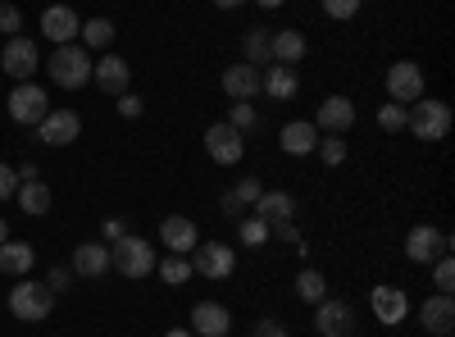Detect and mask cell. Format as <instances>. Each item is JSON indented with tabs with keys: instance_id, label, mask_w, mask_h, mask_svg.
Wrapping results in <instances>:
<instances>
[{
	"instance_id": "cell-1",
	"label": "cell",
	"mask_w": 455,
	"mask_h": 337,
	"mask_svg": "<svg viewBox=\"0 0 455 337\" xmlns=\"http://www.w3.org/2000/svg\"><path fill=\"white\" fill-rule=\"evenodd\" d=\"M405 132H414L419 141H442L451 132V105L437 96H419L405 109Z\"/></svg>"
},
{
	"instance_id": "cell-2",
	"label": "cell",
	"mask_w": 455,
	"mask_h": 337,
	"mask_svg": "<svg viewBox=\"0 0 455 337\" xmlns=\"http://www.w3.org/2000/svg\"><path fill=\"white\" fill-rule=\"evenodd\" d=\"M109 269L124 274V278H146L150 269H156V246H150L146 237H137V233H124L109 246Z\"/></svg>"
},
{
	"instance_id": "cell-3",
	"label": "cell",
	"mask_w": 455,
	"mask_h": 337,
	"mask_svg": "<svg viewBox=\"0 0 455 337\" xmlns=\"http://www.w3.org/2000/svg\"><path fill=\"white\" fill-rule=\"evenodd\" d=\"M92 51L87 46H55V55L46 60V68H51V78L60 83V87H68V92H78V87H87L92 83Z\"/></svg>"
},
{
	"instance_id": "cell-4",
	"label": "cell",
	"mask_w": 455,
	"mask_h": 337,
	"mask_svg": "<svg viewBox=\"0 0 455 337\" xmlns=\"http://www.w3.org/2000/svg\"><path fill=\"white\" fill-rule=\"evenodd\" d=\"M51 306H55V292L36 278H19L14 292H10V315L23 319V324H42L51 319Z\"/></svg>"
},
{
	"instance_id": "cell-5",
	"label": "cell",
	"mask_w": 455,
	"mask_h": 337,
	"mask_svg": "<svg viewBox=\"0 0 455 337\" xmlns=\"http://www.w3.org/2000/svg\"><path fill=\"white\" fill-rule=\"evenodd\" d=\"M451 255V237L442 229H433V223H414V229L405 233V260H414V265H433V260Z\"/></svg>"
},
{
	"instance_id": "cell-6",
	"label": "cell",
	"mask_w": 455,
	"mask_h": 337,
	"mask_svg": "<svg viewBox=\"0 0 455 337\" xmlns=\"http://www.w3.org/2000/svg\"><path fill=\"white\" fill-rule=\"evenodd\" d=\"M237 269V251L228 242H196L192 246V274L201 278H233Z\"/></svg>"
},
{
	"instance_id": "cell-7",
	"label": "cell",
	"mask_w": 455,
	"mask_h": 337,
	"mask_svg": "<svg viewBox=\"0 0 455 337\" xmlns=\"http://www.w3.org/2000/svg\"><path fill=\"white\" fill-rule=\"evenodd\" d=\"M46 115H51V96L36 87V83H19V87L10 92V119H14V124L36 128Z\"/></svg>"
},
{
	"instance_id": "cell-8",
	"label": "cell",
	"mask_w": 455,
	"mask_h": 337,
	"mask_svg": "<svg viewBox=\"0 0 455 337\" xmlns=\"http://www.w3.org/2000/svg\"><path fill=\"white\" fill-rule=\"evenodd\" d=\"M205 151H210V160L214 164H242V156H246V137L233 128V124H210V132H205Z\"/></svg>"
},
{
	"instance_id": "cell-9",
	"label": "cell",
	"mask_w": 455,
	"mask_h": 337,
	"mask_svg": "<svg viewBox=\"0 0 455 337\" xmlns=\"http://www.w3.org/2000/svg\"><path fill=\"white\" fill-rule=\"evenodd\" d=\"M387 96L396 105H414V100L424 96V68L414 64V60H396L387 68Z\"/></svg>"
},
{
	"instance_id": "cell-10",
	"label": "cell",
	"mask_w": 455,
	"mask_h": 337,
	"mask_svg": "<svg viewBox=\"0 0 455 337\" xmlns=\"http://www.w3.org/2000/svg\"><path fill=\"white\" fill-rule=\"evenodd\" d=\"M36 64H42V55H36V46L28 42V36H10L5 51H0V68H5L10 78H19V83H32Z\"/></svg>"
},
{
	"instance_id": "cell-11",
	"label": "cell",
	"mask_w": 455,
	"mask_h": 337,
	"mask_svg": "<svg viewBox=\"0 0 455 337\" xmlns=\"http://www.w3.org/2000/svg\"><path fill=\"white\" fill-rule=\"evenodd\" d=\"M315 333L319 337H351L355 333V315L347 301H332V296H323V301L315 306Z\"/></svg>"
},
{
	"instance_id": "cell-12",
	"label": "cell",
	"mask_w": 455,
	"mask_h": 337,
	"mask_svg": "<svg viewBox=\"0 0 455 337\" xmlns=\"http://www.w3.org/2000/svg\"><path fill=\"white\" fill-rule=\"evenodd\" d=\"M36 137H42L46 146H73L83 137V119L73 115V109H51V115L36 124Z\"/></svg>"
},
{
	"instance_id": "cell-13",
	"label": "cell",
	"mask_w": 455,
	"mask_h": 337,
	"mask_svg": "<svg viewBox=\"0 0 455 337\" xmlns=\"http://www.w3.org/2000/svg\"><path fill=\"white\" fill-rule=\"evenodd\" d=\"M92 78H96V87H100L105 96H128L132 68H128V60H119V55H100V60L92 64Z\"/></svg>"
},
{
	"instance_id": "cell-14",
	"label": "cell",
	"mask_w": 455,
	"mask_h": 337,
	"mask_svg": "<svg viewBox=\"0 0 455 337\" xmlns=\"http://www.w3.org/2000/svg\"><path fill=\"white\" fill-rule=\"evenodd\" d=\"M315 128H323V132H351V128H355V100H351V96H328V100H319Z\"/></svg>"
},
{
	"instance_id": "cell-15",
	"label": "cell",
	"mask_w": 455,
	"mask_h": 337,
	"mask_svg": "<svg viewBox=\"0 0 455 337\" xmlns=\"http://www.w3.org/2000/svg\"><path fill=\"white\" fill-rule=\"evenodd\" d=\"M369 306H373V315H378V324H387V328H396L405 315H410V296L401 292V287H373V296H369Z\"/></svg>"
},
{
	"instance_id": "cell-16",
	"label": "cell",
	"mask_w": 455,
	"mask_h": 337,
	"mask_svg": "<svg viewBox=\"0 0 455 337\" xmlns=\"http://www.w3.org/2000/svg\"><path fill=\"white\" fill-rule=\"evenodd\" d=\"M419 324H424V333L428 337H451V328H455V301L451 296H428V301L419 306Z\"/></svg>"
},
{
	"instance_id": "cell-17",
	"label": "cell",
	"mask_w": 455,
	"mask_h": 337,
	"mask_svg": "<svg viewBox=\"0 0 455 337\" xmlns=\"http://www.w3.org/2000/svg\"><path fill=\"white\" fill-rule=\"evenodd\" d=\"M223 96H233V100H251L259 96V68L237 60V64H228L223 68Z\"/></svg>"
},
{
	"instance_id": "cell-18",
	"label": "cell",
	"mask_w": 455,
	"mask_h": 337,
	"mask_svg": "<svg viewBox=\"0 0 455 337\" xmlns=\"http://www.w3.org/2000/svg\"><path fill=\"white\" fill-rule=\"evenodd\" d=\"M160 242L169 246V255H187V251L201 242V233H196V223L187 219V214H169L160 223Z\"/></svg>"
},
{
	"instance_id": "cell-19",
	"label": "cell",
	"mask_w": 455,
	"mask_h": 337,
	"mask_svg": "<svg viewBox=\"0 0 455 337\" xmlns=\"http://www.w3.org/2000/svg\"><path fill=\"white\" fill-rule=\"evenodd\" d=\"M228 328H233V315H228V306H219V301L192 306V333H196V337H228Z\"/></svg>"
},
{
	"instance_id": "cell-20",
	"label": "cell",
	"mask_w": 455,
	"mask_h": 337,
	"mask_svg": "<svg viewBox=\"0 0 455 337\" xmlns=\"http://www.w3.org/2000/svg\"><path fill=\"white\" fill-rule=\"evenodd\" d=\"M42 32L51 36V42H55V46H68V42H73V36H78V32H83V19H78V14H73L68 5H51V10L42 14Z\"/></svg>"
},
{
	"instance_id": "cell-21",
	"label": "cell",
	"mask_w": 455,
	"mask_h": 337,
	"mask_svg": "<svg viewBox=\"0 0 455 337\" xmlns=\"http://www.w3.org/2000/svg\"><path fill=\"white\" fill-rule=\"evenodd\" d=\"M278 146H283L287 156H310L315 146H319V128H315L310 119H291V124H283Z\"/></svg>"
},
{
	"instance_id": "cell-22",
	"label": "cell",
	"mask_w": 455,
	"mask_h": 337,
	"mask_svg": "<svg viewBox=\"0 0 455 337\" xmlns=\"http://www.w3.org/2000/svg\"><path fill=\"white\" fill-rule=\"evenodd\" d=\"M259 92H269L274 100H291L300 92V78H296V68L291 64H269L259 73Z\"/></svg>"
},
{
	"instance_id": "cell-23",
	"label": "cell",
	"mask_w": 455,
	"mask_h": 337,
	"mask_svg": "<svg viewBox=\"0 0 455 337\" xmlns=\"http://www.w3.org/2000/svg\"><path fill=\"white\" fill-rule=\"evenodd\" d=\"M73 274L105 278V274H109V246H105V242H83L78 251H73Z\"/></svg>"
},
{
	"instance_id": "cell-24",
	"label": "cell",
	"mask_w": 455,
	"mask_h": 337,
	"mask_svg": "<svg viewBox=\"0 0 455 337\" xmlns=\"http://www.w3.org/2000/svg\"><path fill=\"white\" fill-rule=\"evenodd\" d=\"M255 214L269 223V229H278V223H291V214H296V201H291V192H259V201H255Z\"/></svg>"
},
{
	"instance_id": "cell-25",
	"label": "cell",
	"mask_w": 455,
	"mask_h": 337,
	"mask_svg": "<svg viewBox=\"0 0 455 337\" xmlns=\"http://www.w3.org/2000/svg\"><path fill=\"white\" fill-rule=\"evenodd\" d=\"M32 260H36V251L28 242H0V274L5 278H28Z\"/></svg>"
},
{
	"instance_id": "cell-26",
	"label": "cell",
	"mask_w": 455,
	"mask_h": 337,
	"mask_svg": "<svg viewBox=\"0 0 455 337\" xmlns=\"http://www.w3.org/2000/svg\"><path fill=\"white\" fill-rule=\"evenodd\" d=\"M269 55H274V64H291L296 68V60H306V36H300L296 28L274 32L269 36Z\"/></svg>"
},
{
	"instance_id": "cell-27",
	"label": "cell",
	"mask_w": 455,
	"mask_h": 337,
	"mask_svg": "<svg viewBox=\"0 0 455 337\" xmlns=\"http://www.w3.org/2000/svg\"><path fill=\"white\" fill-rule=\"evenodd\" d=\"M14 201H19V210H23V214H46L55 197H51V187H46L42 178H32V182H19Z\"/></svg>"
},
{
	"instance_id": "cell-28",
	"label": "cell",
	"mask_w": 455,
	"mask_h": 337,
	"mask_svg": "<svg viewBox=\"0 0 455 337\" xmlns=\"http://www.w3.org/2000/svg\"><path fill=\"white\" fill-rule=\"evenodd\" d=\"M269 36H274L269 28H251V32L242 36L246 64H255V68H259V64H274V55H269Z\"/></svg>"
},
{
	"instance_id": "cell-29",
	"label": "cell",
	"mask_w": 455,
	"mask_h": 337,
	"mask_svg": "<svg viewBox=\"0 0 455 337\" xmlns=\"http://www.w3.org/2000/svg\"><path fill=\"white\" fill-rule=\"evenodd\" d=\"M296 296H300L306 306H319L323 296H328V278H323L319 269H300V274H296Z\"/></svg>"
},
{
	"instance_id": "cell-30",
	"label": "cell",
	"mask_w": 455,
	"mask_h": 337,
	"mask_svg": "<svg viewBox=\"0 0 455 337\" xmlns=\"http://www.w3.org/2000/svg\"><path fill=\"white\" fill-rule=\"evenodd\" d=\"M156 269L169 287H182V283H192V260L187 255H169V260H156Z\"/></svg>"
},
{
	"instance_id": "cell-31",
	"label": "cell",
	"mask_w": 455,
	"mask_h": 337,
	"mask_svg": "<svg viewBox=\"0 0 455 337\" xmlns=\"http://www.w3.org/2000/svg\"><path fill=\"white\" fill-rule=\"evenodd\" d=\"M109 42H114V23L109 19H87L83 23V46L87 51H105Z\"/></svg>"
},
{
	"instance_id": "cell-32",
	"label": "cell",
	"mask_w": 455,
	"mask_h": 337,
	"mask_svg": "<svg viewBox=\"0 0 455 337\" xmlns=\"http://www.w3.org/2000/svg\"><path fill=\"white\" fill-rule=\"evenodd\" d=\"M269 233H274V229H269L259 214H242V219H237V237H242L246 246H264V242H269Z\"/></svg>"
},
{
	"instance_id": "cell-33",
	"label": "cell",
	"mask_w": 455,
	"mask_h": 337,
	"mask_svg": "<svg viewBox=\"0 0 455 337\" xmlns=\"http://www.w3.org/2000/svg\"><path fill=\"white\" fill-rule=\"evenodd\" d=\"M315 151H319V160H323L328 169H337L341 160H347V137H341V132H323Z\"/></svg>"
},
{
	"instance_id": "cell-34",
	"label": "cell",
	"mask_w": 455,
	"mask_h": 337,
	"mask_svg": "<svg viewBox=\"0 0 455 337\" xmlns=\"http://www.w3.org/2000/svg\"><path fill=\"white\" fill-rule=\"evenodd\" d=\"M433 287H437L442 296H451V292H455V265H451V255L433 260Z\"/></svg>"
},
{
	"instance_id": "cell-35",
	"label": "cell",
	"mask_w": 455,
	"mask_h": 337,
	"mask_svg": "<svg viewBox=\"0 0 455 337\" xmlns=\"http://www.w3.org/2000/svg\"><path fill=\"white\" fill-rule=\"evenodd\" d=\"M360 5H364V0H323V14L337 19V23H347V19L360 14Z\"/></svg>"
},
{
	"instance_id": "cell-36",
	"label": "cell",
	"mask_w": 455,
	"mask_h": 337,
	"mask_svg": "<svg viewBox=\"0 0 455 337\" xmlns=\"http://www.w3.org/2000/svg\"><path fill=\"white\" fill-rule=\"evenodd\" d=\"M223 124H233L237 132H246V128H255V105H251V100H233V115H228Z\"/></svg>"
},
{
	"instance_id": "cell-37",
	"label": "cell",
	"mask_w": 455,
	"mask_h": 337,
	"mask_svg": "<svg viewBox=\"0 0 455 337\" xmlns=\"http://www.w3.org/2000/svg\"><path fill=\"white\" fill-rule=\"evenodd\" d=\"M378 124H383L387 132H401V128H405V105H396V100H387L383 109H378Z\"/></svg>"
},
{
	"instance_id": "cell-38",
	"label": "cell",
	"mask_w": 455,
	"mask_h": 337,
	"mask_svg": "<svg viewBox=\"0 0 455 337\" xmlns=\"http://www.w3.org/2000/svg\"><path fill=\"white\" fill-rule=\"evenodd\" d=\"M19 28H23L19 5H10V0H0V32H5V36H19Z\"/></svg>"
},
{
	"instance_id": "cell-39",
	"label": "cell",
	"mask_w": 455,
	"mask_h": 337,
	"mask_svg": "<svg viewBox=\"0 0 455 337\" xmlns=\"http://www.w3.org/2000/svg\"><path fill=\"white\" fill-rule=\"evenodd\" d=\"M259 192H264V187H259V178H242V182L233 187V197H237L242 205H255V201H259Z\"/></svg>"
},
{
	"instance_id": "cell-40",
	"label": "cell",
	"mask_w": 455,
	"mask_h": 337,
	"mask_svg": "<svg viewBox=\"0 0 455 337\" xmlns=\"http://www.w3.org/2000/svg\"><path fill=\"white\" fill-rule=\"evenodd\" d=\"M14 192H19V173L10 164H0V201H10Z\"/></svg>"
},
{
	"instance_id": "cell-41",
	"label": "cell",
	"mask_w": 455,
	"mask_h": 337,
	"mask_svg": "<svg viewBox=\"0 0 455 337\" xmlns=\"http://www.w3.org/2000/svg\"><path fill=\"white\" fill-rule=\"evenodd\" d=\"M251 337H291V333H287L278 319H259V324L251 328Z\"/></svg>"
},
{
	"instance_id": "cell-42",
	"label": "cell",
	"mask_w": 455,
	"mask_h": 337,
	"mask_svg": "<svg viewBox=\"0 0 455 337\" xmlns=\"http://www.w3.org/2000/svg\"><path fill=\"white\" fill-rule=\"evenodd\" d=\"M141 109H146V105H141V96H119V115H124V119H137Z\"/></svg>"
},
{
	"instance_id": "cell-43",
	"label": "cell",
	"mask_w": 455,
	"mask_h": 337,
	"mask_svg": "<svg viewBox=\"0 0 455 337\" xmlns=\"http://www.w3.org/2000/svg\"><path fill=\"white\" fill-rule=\"evenodd\" d=\"M46 278H51V283H46V287H51V292H55V296H60V292H64V287H68V269H64V265H55V269H51V274H46Z\"/></svg>"
},
{
	"instance_id": "cell-44",
	"label": "cell",
	"mask_w": 455,
	"mask_h": 337,
	"mask_svg": "<svg viewBox=\"0 0 455 337\" xmlns=\"http://www.w3.org/2000/svg\"><path fill=\"white\" fill-rule=\"evenodd\" d=\"M278 237H283V242H291L296 251H306V242H300V233L291 229V223H278Z\"/></svg>"
},
{
	"instance_id": "cell-45",
	"label": "cell",
	"mask_w": 455,
	"mask_h": 337,
	"mask_svg": "<svg viewBox=\"0 0 455 337\" xmlns=\"http://www.w3.org/2000/svg\"><path fill=\"white\" fill-rule=\"evenodd\" d=\"M223 214H233V219H242V214H246V205H242V201H237L233 192H228V197H223Z\"/></svg>"
},
{
	"instance_id": "cell-46",
	"label": "cell",
	"mask_w": 455,
	"mask_h": 337,
	"mask_svg": "<svg viewBox=\"0 0 455 337\" xmlns=\"http://www.w3.org/2000/svg\"><path fill=\"white\" fill-rule=\"evenodd\" d=\"M124 233H128V229H124V219H109V223H105V237H109V242H119Z\"/></svg>"
},
{
	"instance_id": "cell-47",
	"label": "cell",
	"mask_w": 455,
	"mask_h": 337,
	"mask_svg": "<svg viewBox=\"0 0 455 337\" xmlns=\"http://www.w3.org/2000/svg\"><path fill=\"white\" fill-rule=\"evenodd\" d=\"M219 10H237V5H246V0H214Z\"/></svg>"
},
{
	"instance_id": "cell-48",
	"label": "cell",
	"mask_w": 455,
	"mask_h": 337,
	"mask_svg": "<svg viewBox=\"0 0 455 337\" xmlns=\"http://www.w3.org/2000/svg\"><path fill=\"white\" fill-rule=\"evenodd\" d=\"M255 5H259V10H278V5H283V0H255Z\"/></svg>"
},
{
	"instance_id": "cell-49",
	"label": "cell",
	"mask_w": 455,
	"mask_h": 337,
	"mask_svg": "<svg viewBox=\"0 0 455 337\" xmlns=\"http://www.w3.org/2000/svg\"><path fill=\"white\" fill-rule=\"evenodd\" d=\"M164 337H196V333H187V328H169Z\"/></svg>"
},
{
	"instance_id": "cell-50",
	"label": "cell",
	"mask_w": 455,
	"mask_h": 337,
	"mask_svg": "<svg viewBox=\"0 0 455 337\" xmlns=\"http://www.w3.org/2000/svg\"><path fill=\"white\" fill-rule=\"evenodd\" d=\"M0 242H10V223L5 219H0Z\"/></svg>"
}]
</instances>
